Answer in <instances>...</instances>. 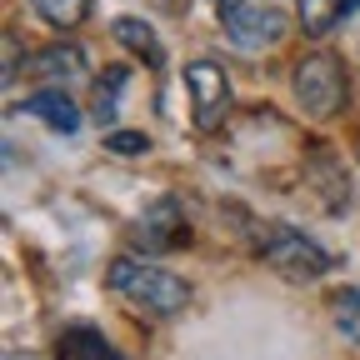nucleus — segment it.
I'll return each mask as SVG.
<instances>
[{
  "mask_svg": "<svg viewBox=\"0 0 360 360\" xmlns=\"http://www.w3.org/2000/svg\"><path fill=\"white\" fill-rule=\"evenodd\" d=\"M105 285L115 295H125L130 305L150 310V315H175V310H186V300H191V285L180 281V276H170V270H160L150 260H135V255L110 260Z\"/></svg>",
  "mask_w": 360,
  "mask_h": 360,
  "instance_id": "obj_1",
  "label": "nucleus"
},
{
  "mask_svg": "<svg viewBox=\"0 0 360 360\" xmlns=\"http://www.w3.org/2000/svg\"><path fill=\"white\" fill-rule=\"evenodd\" d=\"M255 250H260V260L276 270V276L300 281V285L335 270V255L321 240H310L305 231H295V225H265V231H255Z\"/></svg>",
  "mask_w": 360,
  "mask_h": 360,
  "instance_id": "obj_2",
  "label": "nucleus"
},
{
  "mask_svg": "<svg viewBox=\"0 0 360 360\" xmlns=\"http://www.w3.org/2000/svg\"><path fill=\"white\" fill-rule=\"evenodd\" d=\"M290 90L310 120H330L340 105H345V70L330 51H310L295 60L290 70Z\"/></svg>",
  "mask_w": 360,
  "mask_h": 360,
  "instance_id": "obj_3",
  "label": "nucleus"
},
{
  "mask_svg": "<svg viewBox=\"0 0 360 360\" xmlns=\"http://www.w3.org/2000/svg\"><path fill=\"white\" fill-rule=\"evenodd\" d=\"M186 90H191V120L195 130H220L225 115L236 105V90H231V75L215 60H191L186 65Z\"/></svg>",
  "mask_w": 360,
  "mask_h": 360,
  "instance_id": "obj_4",
  "label": "nucleus"
},
{
  "mask_svg": "<svg viewBox=\"0 0 360 360\" xmlns=\"http://www.w3.org/2000/svg\"><path fill=\"white\" fill-rule=\"evenodd\" d=\"M225 35L240 51H270V45L285 40V11L276 0H240V6L225 11Z\"/></svg>",
  "mask_w": 360,
  "mask_h": 360,
  "instance_id": "obj_5",
  "label": "nucleus"
},
{
  "mask_svg": "<svg viewBox=\"0 0 360 360\" xmlns=\"http://www.w3.org/2000/svg\"><path fill=\"white\" fill-rule=\"evenodd\" d=\"M135 240H146V250H170V245H180V240H191V225H186L180 200H175V195H160V200L141 215V225H135Z\"/></svg>",
  "mask_w": 360,
  "mask_h": 360,
  "instance_id": "obj_6",
  "label": "nucleus"
},
{
  "mask_svg": "<svg viewBox=\"0 0 360 360\" xmlns=\"http://www.w3.org/2000/svg\"><path fill=\"white\" fill-rule=\"evenodd\" d=\"M110 35L125 45L130 56H141L146 65H165V45H160V35H155V25L150 20H141V15H115L110 20Z\"/></svg>",
  "mask_w": 360,
  "mask_h": 360,
  "instance_id": "obj_7",
  "label": "nucleus"
},
{
  "mask_svg": "<svg viewBox=\"0 0 360 360\" xmlns=\"http://www.w3.org/2000/svg\"><path fill=\"white\" fill-rule=\"evenodd\" d=\"M305 180L321 191L326 210H340V205L350 200V180H345V170H340V160H335L330 150H315V155L305 160Z\"/></svg>",
  "mask_w": 360,
  "mask_h": 360,
  "instance_id": "obj_8",
  "label": "nucleus"
},
{
  "mask_svg": "<svg viewBox=\"0 0 360 360\" xmlns=\"http://www.w3.org/2000/svg\"><path fill=\"white\" fill-rule=\"evenodd\" d=\"M25 110L35 120H45L51 130H60V135H75L80 130V105L70 101V90H35V96L25 101Z\"/></svg>",
  "mask_w": 360,
  "mask_h": 360,
  "instance_id": "obj_9",
  "label": "nucleus"
},
{
  "mask_svg": "<svg viewBox=\"0 0 360 360\" xmlns=\"http://www.w3.org/2000/svg\"><path fill=\"white\" fill-rule=\"evenodd\" d=\"M35 75L51 80V90H65L70 80L85 75V51H80V45H51V51H40Z\"/></svg>",
  "mask_w": 360,
  "mask_h": 360,
  "instance_id": "obj_10",
  "label": "nucleus"
},
{
  "mask_svg": "<svg viewBox=\"0 0 360 360\" xmlns=\"http://www.w3.org/2000/svg\"><path fill=\"white\" fill-rule=\"evenodd\" d=\"M350 6H355V0H295L305 35H326L340 15H350Z\"/></svg>",
  "mask_w": 360,
  "mask_h": 360,
  "instance_id": "obj_11",
  "label": "nucleus"
},
{
  "mask_svg": "<svg viewBox=\"0 0 360 360\" xmlns=\"http://www.w3.org/2000/svg\"><path fill=\"white\" fill-rule=\"evenodd\" d=\"M30 11L56 30H75L90 20V0H30Z\"/></svg>",
  "mask_w": 360,
  "mask_h": 360,
  "instance_id": "obj_12",
  "label": "nucleus"
},
{
  "mask_svg": "<svg viewBox=\"0 0 360 360\" xmlns=\"http://www.w3.org/2000/svg\"><path fill=\"white\" fill-rule=\"evenodd\" d=\"M330 321L350 345H360V285H345L330 295Z\"/></svg>",
  "mask_w": 360,
  "mask_h": 360,
  "instance_id": "obj_13",
  "label": "nucleus"
},
{
  "mask_svg": "<svg viewBox=\"0 0 360 360\" xmlns=\"http://www.w3.org/2000/svg\"><path fill=\"white\" fill-rule=\"evenodd\" d=\"M120 90H125V70L115 65V70H105V80L96 85V120H101V125L115 120V110H120Z\"/></svg>",
  "mask_w": 360,
  "mask_h": 360,
  "instance_id": "obj_14",
  "label": "nucleus"
},
{
  "mask_svg": "<svg viewBox=\"0 0 360 360\" xmlns=\"http://www.w3.org/2000/svg\"><path fill=\"white\" fill-rule=\"evenodd\" d=\"M65 340H70V355H75V360H120V355H115L96 330H85V326H80V330H70Z\"/></svg>",
  "mask_w": 360,
  "mask_h": 360,
  "instance_id": "obj_15",
  "label": "nucleus"
},
{
  "mask_svg": "<svg viewBox=\"0 0 360 360\" xmlns=\"http://www.w3.org/2000/svg\"><path fill=\"white\" fill-rule=\"evenodd\" d=\"M105 150H115V155H146L150 141H146L141 130H110L105 135Z\"/></svg>",
  "mask_w": 360,
  "mask_h": 360,
  "instance_id": "obj_16",
  "label": "nucleus"
},
{
  "mask_svg": "<svg viewBox=\"0 0 360 360\" xmlns=\"http://www.w3.org/2000/svg\"><path fill=\"white\" fill-rule=\"evenodd\" d=\"M15 70H20V40H15V30H6V85L15 80Z\"/></svg>",
  "mask_w": 360,
  "mask_h": 360,
  "instance_id": "obj_17",
  "label": "nucleus"
},
{
  "mask_svg": "<svg viewBox=\"0 0 360 360\" xmlns=\"http://www.w3.org/2000/svg\"><path fill=\"white\" fill-rule=\"evenodd\" d=\"M215 6H220V15H225V11H231V6H240V0H215Z\"/></svg>",
  "mask_w": 360,
  "mask_h": 360,
  "instance_id": "obj_18",
  "label": "nucleus"
},
{
  "mask_svg": "<svg viewBox=\"0 0 360 360\" xmlns=\"http://www.w3.org/2000/svg\"><path fill=\"white\" fill-rule=\"evenodd\" d=\"M355 150H360V141H355Z\"/></svg>",
  "mask_w": 360,
  "mask_h": 360,
  "instance_id": "obj_19",
  "label": "nucleus"
}]
</instances>
